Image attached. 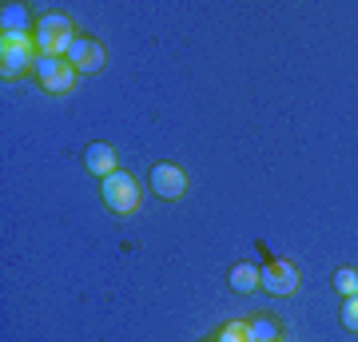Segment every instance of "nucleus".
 <instances>
[{
  "label": "nucleus",
  "mask_w": 358,
  "mask_h": 342,
  "mask_svg": "<svg viewBox=\"0 0 358 342\" xmlns=\"http://www.w3.org/2000/svg\"><path fill=\"white\" fill-rule=\"evenodd\" d=\"M32 40H36V56H68V48L76 44V20L64 13H44Z\"/></svg>",
  "instance_id": "f257e3e1"
},
{
  "label": "nucleus",
  "mask_w": 358,
  "mask_h": 342,
  "mask_svg": "<svg viewBox=\"0 0 358 342\" xmlns=\"http://www.w3.org/2000/svg\"><path fill=\"white\" fill-rule=\"evenodd\" d=\"M100 195H103V207L115 211V215H136L140 211V199H143L140 183L128 171H115V176L100 179Z\"/></svg>",
  "instance_id": "f03ea898"
},
{
  "label": "nucleus",
  "mask_w": 358,
  "mask_h": 342,
  "mask_svg": "<svg viewBox=\"0 0 358 342\" xmlns=\"http://www.w3.org/2000/svg\"><path fill=\"white\" fill-rule=\"evenodd\" d=\"M263 291L275 294V299L294 294L299 291V266L287 263V259H271V263H263Z\"/></svg>",
  "instance_id": "7ed1b4c3"
},
{
  "label": "nucleus",
  "mask_w": 358,
  "mask_h": 342,
  "mask_svg": "<svg viewBox=\"0 0 358 342\" xmlns=\"http://www.w3.org/2000/svg\"><path fill=\"white\" fill-rule=\"evenodd\" d=\"M72 68H76L80 76H92V72H100L103 64H108V48H103L100 40H88V36H76V44L68 48L64 56Z\"/></svg>",
  "instance_id": "20e7f679"
},
{
  "label": "nucleus",
  "mask_w": 358,
  "mask_h": 342,
  "mask_svg": "<svg viewBox=\"0 0 358 342\" xmlns=\"http://www.w3.org/2000/svg\"><path fill=\"white\" fill-rule=\"evenodd\" d=\"M148 183H152V191L159 199H179V195L187 191V176H183L176 164H155L152 171H148Z\"/></svg>",
  "instance_id": "39448f33"
},
{
  "label": "nucleus",
  "mask_w": 358,
  "mask_h": 342,
  "mask_svg": "<svg viewBox=\"0 0 358 342\" xmlns=\"http://www.w3.org/2000/svg\"><path fill=\"white\" fill-rule=\"evenodd\" d=\"M0 24H4V36H32L36 32V20H32L28 4H4L0 8Z\"/></svg>",
  "instance_id": "423d86ee"
},
{
  "label": "nucleus",
  "mask_w": 358,
  "mask_h": 342,
  "mask_svg": "<svg viewBox=\"0 0 358 342\" xmlns=\"http://www.w3.org/2000/svg\"><path fill=\"white\" fill-rule=\"evenodd\" d=\"M227 287L235 294H255V291H263V266H255V263H235L227 271Z\"/></svg>",
  "instance_id": "0eeeda50"
},
{
  "label": "nucleus",
  "mask_w": 358,
  "mask_h": 342,
  "mask_svg": "<svg viewBox=\"0 0 358 342\" xmlns=\"http://www.w3.org/2000/svg\"><path fill=\"white\" fill-rule=\"evenodd\" d=\"M84 167H88L96 179H108V176L120 171V167H115V152L108 143H88V148H84Z\"/></svg>",
  "instance_id": "6e6552de"
},
{
  "label": "nucleus",
  "mask_w": 358,
  "mask_h": 342,
  "mask_svg": "<svg viewBox=\"0 0 358 342\" xmlns=\"http://www.w3.org/2000/svg\"><path fill=\"white\" fill-rule=\"evenodd\" d=\"M247 334H251V342H282V327L271 315L251 318V322H247Z\"/></svg>",
  "instance_id": "1a4fd4ad"
},
{
  "label": "nucleus",
  "mask_w": 358,
  "mask_h": 342,
  "mask_svg": "<svg viewBox=\"0 0 358 342\" xmlns=\"http://www.w3.org/2000/svg\"><path fill=\"white\" fill-rule=\"evenodd\" d=\"M72 64L64 60V56H36V64H32V72H36L40 84H48V80H56L60 72H68Z\"/></svg>",
  "instance_id": "9d476101"
},
{
  "label": "nucleus",
  "mask_w": 358,
  "mask_h": 342,
  "mask_svg": "<svg viewBox=\"0 0 358 342\" xmlns=\"http://www.w3.org/2000/svg\"><path fill=\"white\" fill-rule=\"evenodd\" d=\"M334 291L343 294V299L358 294V271L355 266H338V271H334Z\"/></svg>",
  "instance_id": "9b49d317"
},
{
  "label": "nucleus",
  "mask_w": 358,
  "mask_h": 342,
  "mask_svg": "<svg viewBox=\"0 0 358 342\" xmlns=\"http://www.w3.org/2000/svg\"><path fill=\"white\" fill-rule=\"evenodd\" d=\"M76 76H80L76 68H68V72H60L56 80H48V84H40V88L48 92V96H64V92H72V88H76Z\"/></svg>",
  "instance_id": "f8f14e48"
},
{
  "label": "nucleus",
  "mask_w": 358,
  "mask_h": 342,
  "mask_svg": "<svg viewBox=\"0 0 358 342\" xmlns=\"http://www.w3.org/2000/svg\"><path fill=\"white\" fill-rule=\"evenodd\" d=\"M215 342H251V334H247V322H223L215 334Z\"/></svg>",
  "instance_id": "ddd939ff"
},
{
  "label": "nucleus",
  "mask_w": 358,
  "mask_h": 342,
  "mask_svg": "<svg viewBox=\"0 0 358 342\" xmlns=\"http://www.w3.org/2000/svg\"><path fill=\"white\" fill-rule=\"evenodd\" d=\"M338 318H343V327H346V330H358V294L343 299V311H338Z\"/></svg>",
  "instance_id": "4468645a"
},
{
  "label": "nucleus",
  "mask_w": 358,
  "mask_h": 342,
  "mask_svg": "<svg viewBox=\"0 0 358 342\" xmlns=\"http://www.w3.org/2000/svg\"><path fill=\"white\" fill-rule=\"evenodd\" d=\"M203 342H215V339H203Z\"/></svg>",
  "instance_id": "2eb2a0df"
}]
</instances>
